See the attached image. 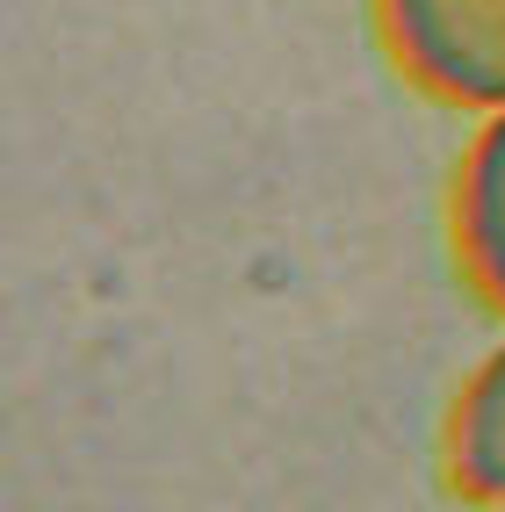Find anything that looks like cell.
<instances>
[{"label":"cell","instance_id":"cell-2","mask_svg":"<svg viewBox=\"0 0 505 512\" xmlns=\"http://www.w3.org/2000/svg\"><path fill=\"white\" fill-rule=\"evenodd\" d=\"M448 231H455V260L469 289L491 311H505V109L477 116L462 166H455V195H448Z\"/></svg>","mask_w":505,"mask_h":512},{"label":"cell","instance_id":"cell-1","mask_svg":"<svg viewBox=\"0 0 505 512\" xmlns=\"http://www.w3.org/2000/svg\"><path fill=\"white\" fill-rule=\"evenodd\" d=\"M397 73L469 116L505 109V0H376Z\"/></svg>","mask_w":505,"mask_h":512},{"label":"cell","instance_id":"cell-3","mask_svg":"<svg viewBox=\"0 0 505 512\" xmlns=\"http://www.w3.org/2000/svg\"><path fill=\"white\" fill-rule=\"evenodd\" d=\"M441 476L462 505L505 512V339L462 375L441 419Z\"/></svg>","mask_w":505,"mask_h":512}]
</instances>
